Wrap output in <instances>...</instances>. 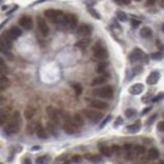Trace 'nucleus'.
<instances>
[{"mask_svg": "<svg viewBox=\"0 0 164 164\" xmlns=\"http://www.w3.org/2000/svg\"><path fill=\"white\" fill-rule=\"evenodd\" d=\"M20 128V119H19V114L14 112L11 116V119L9 120V123L5 125L4 128V133L8 134V135H13V134H16L19 131Z\"/></svg>", "mask_w": 164, "mask_h": 164, "instance_id": "nucleus-1", "label": "nucleus"}, {"mask_svg": "<svg viewBox=\"0 0 164 164\" xmlns=\"http://www.w3.org/2000/svg\"><path fill=\"white\" fill-rule=\"evenodd\" d=\"M44 15L47 16V19L50 20L52 23H56V24H60L62 23V19H63V13L61 10H56V9H48L44 11Z\"/></svg>", "mask_w": 164, "mask_h": 164, "instance_id": "nucleus-2", "label": "nucleus"}, {"mask_svg": "<svg viewBox=\"0 0 164 164\" xmlns=\"http://www.w3.org/2000/svg\"><path fill=\"white\" fill-rule=\"evenodd\" d=\"M11 45H13V40L10 38H8L5 34L0 37V52H3L4 54H8L10 58H11V54L9 50L11 49Z\"/></svg>", "mask_w": 164, "mask_h": 164, "instance_id": "nucleus-3", "label": "nucleus"}, {"mask_svg": "<svg viewBox=\"0 0 164 164\" xmlns=\"http://www.w3.org/2000/svg\"><path fill=\"white\" fill-rule=\"evenodd\" d=\"M94 95L99 96L101 99H112L114 96V90L111 86H104V87H100L97 90L94 91Z\"/></svg>", "mask_w": 164, "mask_h": 164, "instance_id": "nucleus-4", "label": "nucleus"}, {"mask_svg": "<svg viewBox=\"0 0 164 164\" xmlns=\"http://www.w3.org/2000/svg\"><path fill=\"white\" fill-rule=\"evenodd\" d=\"M61 24H63L68 29H75L76 25H77V16H76L75 14H65Z\"/></svg>", "mask_w": 164, "mask_h": 164, "instance_id": "nucleus-5", "label": "nucleus"}, {"mask_svg": "<svg viewBox=\"0 0 164 164\" xmlns=\"http://www.w3.org/2000/svg\"><path fill=\"white\" fill-rule=\"evenodd\" d=\"M63 130L67 133V134H75L77 131V126L73 124L72 119H70L68 116H63Z\"/></svg>", "mask_w": 164, "mask_h": 164, "instance_id": "nucleus-6", "label": "nucleus"}, {"mask_svg": "<svg viewBox=\"0 0 164 164\" xmlns=\"http://www.w3.org/2000/svg\"><path fill=\"white\" fill-rule=\"evenodd\" d=\"M45 111H47V115H48L49 120L52 121V123H54L56 125L61 123V114L58 112L57 109H54L53 106H48Z\"/></svg>", "mask_w": 164, "mask_h": 164, "instance_id": "nucleus-7", "label": "nucleus"}, {"mask_svg": "<svg viewBox=\"0 0 164 164\" xmlns=\"http://www.w3.org/2000/svg\"><path fill=\"white\" fill-rule=\"evenodd\" d=\"M94 56L97 58V60L104 61V60H106L107 58V50L102 44L99 43V44H96L94 47Z\"/></svg>", "mask_w": 164, "mask_h": 164, "instance_id": "nucleus-8", "label": "nucleus"}, {"mask_svg": "<svg viewBox=\"0 0 164 164\" xmlns=\"http://www.w3.org/2000/svg\"><path fill=\"white\" fill-rule=\"evenodd\" d=\"M82 114L85 115L86 117L90 121H92V123H97V121H100L101 119H102V114L99 112V111H95V110H83Z\"/></svg>", "mask_w": 164, "mask_h": 164, "instance_id": "nucleus-9", "label": "nucleus"}, {"mask_svg": "<svg viewBox=\"0 0 164 164\" xmlns=\"http://www.w3.org/2000/svg\"><path fill=\"white\" fill-rule=\"evenodd\" d=\"M37 25H38V29H39L40 34L43 37H47L49 34V27H48L47 22L42 16H38L37 18Z\"/></svg>", "mask_w": 164, "mask_h": 164, "instance_id": "nucleus-10", "label": "nucleus"}, {"mask_svg": "<svg viewBox=\"0 0 164 164\" xmlns=\"http://www.w3.org/2000/svg\"><path fill=\"white\" fill-rule=\"evenodd\" d=\"M92 33V27L90 24H80L78 28H77V34L80 37H83V38H87Z\"/></svg>", "mask_w": 164, "mask_h": 164, "instance_id": "nucleus-11", "label": "nucleus"}, {"mask_svg": "<svg viewBox=\"0 0 164 164\" xmlns=\"http://www.w3.org/2000/svg\"><path fill=\"white\" fill-rule=\"evenodd\" d=\"M144 57H145L144 52H143L141 49H139V48H135L131 53H130L129 60H130V62H131V63H134V62H139L140 60H143Z\"/></svg>", "mask_w": 164, "mask_h": 164, "instance_id": "nucleus-12", "label": "nucleus"}, {"mask_svg": "<svg viewBox=\"0 0 164 164\" xmlns=\"http://www.w3.org/2000/svg\"><path fill=\"white\" fill-rule=\"evenodd\" d=\"M19 25L24 29H27V31H31V29L33 28V20L31 16H22V18L19 19Z\"/></svg>", "mask_w": 164, "mask_h": 164, "instance_id": "nucleus-13", "label": "nucleus"}, {"mask_svg": "<svg viewBox=\"0 0 164 164\" xmlns=\"http://www.w3.org/2000/svg\"><path fill=\"white\" fill-rule=\"evenodd\" d=\"M5 35L8 38H10L11 40H14V39H18V38L22 35V31H20L19 28H16V27H13L5 33Z\"/></svg>", "mask_w": 164, "mask_h": 164, "instance_id": "nucleus-14", "label": "nucleus"}, {"mask_svg": "<svg viewBox=\"0 0 164 164\" xmlns=\"http://www.w3.org/2000/svg\"><path fill=\"white\" fill-rule=\"evenodd\" d=\"M90 106L96 109V110H105L107 107V104L102 100H91L90 101Z\"/></svg>", "mask_w": 164, "mask_h": 164, "instance_id": "nucleus-15", "label": "nucleus"}, {"mask_svg": "<svg viewBox=\"0 0 164 164\" xmlns=\"http://www.w3.org/2000/svg\"><path fill=\"white\" fill-rule=\"evenodd\" d=\"M159 77H160V73H159L158 71H153V72L148 76L146 82H148V85H155V83L159 81Z\"/></svg>", "mask_w": 164, "mask_h": 164, "instance_id": "nucleus-16", "label": "nucleus"}, {"mask_svg": "<svg viewBox=\"0 0 164 164\" xmlns=\"http://www.w3.org/2000/svg\"><path fill=\"white\" fill-rule=\"evenodd\" d=\"M143 91H144V85L143 83H135V85L130 86L129 88V92L131 95H140Z\"/></svg>", "mask_w": 164, "mask_h": 164, "instance_id": "nucleus-17", "label": "nucleus"}, {"mask_svg": "<svg viewBox=\"0 0 164 164\" xmlns=\"http://www.w3.org/2000/svg\"><path fill=\"white\" fill-rule=\"evenodd\" d=\"M35 133H37V136L40 138V139H47V138H48L47 130H45L40 124H38V125L35 126Z\"/></svg>", "mask_w": 164, "mask_h": 164, "instance_id": "nucleus-18", "label": "nucleus"}, {"mask_svg": "<svg viewBox=\"0 0 164 164\" xmlns=\"http://www.w3.org/2000/svg\"><path fill=\"white\" fill-rule=\"evenodd\" d=\"M107 81V76H105V75H102V76H97L95 80H92V82H91V85L92 86H101V85H104L105 82Z\"/></svg>", "mask_w": 164, "mask_h": 164, "instance_id": "nucleus-19", "label": "nucleus"}, {"mask_svg": "<svg viewBox=\"0 0 164 164\" xmlns=\"http://www.w3.org/2000/svg\"><path fill=\"white\" fill-rule=\"evenodd\" d=\"M34 114H35V107L34 106H27V109H25V111H24V117L27 120H31L33 116H34Z\"/></svg>", "mask_w": 164, "mask_h": 164, "instance_id": "nucleus-20", "label": "nucleus"}, {"mask_svg": "<svg viewBox=\"0 0 164 164\" xmlns=\"http://www.w3.org/2000/svg\"><path fill=\"white\" fill-rule=\"evenodd\" d=\"M140 128H141V123H140V121H136L135 124H133V125H129L128 128H126V131H128V133H131V134H134V133H138L139 130H140Z\"/></svg>", "mask_w": 164, "mask_h": 164, "instance_id": "nucleus-21", "label": "nucleus"}, {"mask_svg": "<svg viewBox=\"0 0 164 164\" xmlns=\"http://www.w3.org/2000/svg\"><path fill=\"white\" fill-rule=\"evenodd\" d=\"M47 133H49L50 135L53 136H57L58 133H57V126L54 123H52V121H49V123H47Z\"/></svg>", "mask_w": 164, "mask_h": 164, "instance_id": "nucleus-22", "label": "nucleus"}, {"mask_svg": "<svg viewBox=\"0 0 164 164\" xmlns=\"http://www.w3.org/2000/svg\"><path fill=\"white\" fill-rule=\"evenodd\" d=\"M123 149H124V154H125L126 158L128 159H134V157H133V145L125 144L123 146Z\"/></svg>", "mask_w": 164, "mask_h": 164, "instance_id": "nucleus-23", "label": "nucleus"}, {"mask_svg": "<svg viewBox=\"0 0 164 164\" xmlns=\"http://www.w3.org/2000/svg\"><path fill=\"white\" fill-rule=\"evenodd\" d=\"M88 44H90V39H88V38H83V39L76 42L75 45H76L77 48H80V49H86Z\"/></svg>", "mask_w": 164, "mask_h": 164, "instance_id": "nucleus-24", "label": "nucleus"}, {"mask_svg": "<svg viewBox=\"0 0 164 164\" xmlns=\"http://www.w3.org/2000/svg\"><path fill=\"white\" fill-rule=\"evenodd\" d=\"M140 35L143 38H145V39H149V38H151V35H153V32H151L150 28L144 27V28H141V31H140Z\"/></svg>", "mask_w": 164, "mask_h": 164, "instance_id": "nucleus-25", "label": "nucleus"}, {"mask_svg": "<svg viewBox=\"0 0 164 164\" xmlns=\"http://www.w3.org/2000/svg\"><path fill=\"white\" fill-rule=\"evenodd\" d=\"M72 121H73V124L77 126V128H78V126H82L83 125V119H82V116L80 115V114H75Z\"/></svg>", "mask_w": 164, "mask_h": 164, "instance_id": "nucleus-26", "label": "nucleus"}, {"mask_svg": "<svg viewBox=\"0 0 164 164\" xmlns=\"http://www.w3.org/2000/svg\"><path fill=\"white\" fill-rule=\"evenodd\" d=\"M148 158L151 159V160H154V159H158L159 158V151H158V149L151 148L150 150H148Z\"/></svg>", "mask_w": 164, "mask_h": 164, "instance_id": "nucleus-27", "label": "nucleus"}, {"mask_svg": "<svg viewBox=\"0 0 164 164\" xmlns=\"http://www.w3.org/2000/svg\"><path fill=\"white\" fill-rule=\"evenodd\" d=\"M100 151H101V154L102 155H105V157H111V149L109 148V146H106V145H101L100 146Z\"/></svg>", "mask_w": 164, "mask_h": 164, "instance_id": "nucleus-28", "label": "nucleus"}, {"mask_svg": "<svg viewBox=\"0 0 164 164\" xmlns=\"http://www.w3.org/2000/svg\"><path fill=\"white\" fill-rule=\"evenodd\" d=\"M50 162V157L49 155H42L37 159V164H48Z\"/></svg>", "mask_w": 164, "mask_h": 164, "instance_id": "nucleus-29", "label": "nucleus"}, {"mask_svg": "<svg viewBox=\"0 0 164 164\" xmlns=\"http://www.w3.org/2000/svg\"><path fill=\"white\" fill-rule=\"evenodd\" d=\"M106 70H107V65L105 62L99 63L97 67H96V72H97V73H104Z\"/></svg>", "mask_w": 164, "mask_h": 164, "instance_id": "nucleus-30", "label": "nucleus"}, {"mask_svg": "<svg viewBox=\"0 0 164 164\" xmlns=\"http://www.w3.org/2000/svg\"><path fill=\"white\" fill-rule=\"evenodd\" d=\"M9 85H10L9 78H6L5 76H3V77L0 78V88H6Z\"/></svg>", "mask_w": 164, "mask_h": 164, "instance_id": "nucleus-31", "label": "nucleus"}, {"mask_svg": "<svg viewBox=\"0 0 164 164\" xmlns=\"http://www.w3.org/2000/svg\"><path fill=\"white\" fill-rule=\"evenodd\" d=\"M8 72V67L5 65V62H4V60L1 57H0V73H6Z\"/></svg>", "mask_w": 164, "mask_h": 164, "instance_id": "nucleus-32", "label": "nucleus"}, {"mask_svg": "<svg viewBox=\"0 0 164 164\" xmlns=\"http://www.w3.org/2000/svg\"><path fill=\"white\" fill-rule=\"evenodd\" d=\"M87 10H88V13H90V14H91L92 16H94L95 19H101V15H100V13H99L97 10H95L94 8H88Z\"/></svg>", "mask_w": 164, "mask_h": 164, "instance_id": "nucleus-33", "label": "nucleus"}, {"mask_svg": "<svg viewBox=\"0 0 164 164\" xmlns=\"http://www.w3.org/2000/svg\"><path fill=\"white\" fill-rule=\"evenodd\" d=\"M86 158L90 159V160L94 162V163H100L101 162V157H99V155H91V154H88V155H86Z\"/></svg>", "mask_w": 164, "mask_h": 164, "instance_id": "nucleus-34", "label": "nucleus"}, {"mask_svg": "<svg viewBox=\"0 0 164 164\" xmlns=\"http://www.w3.org/2000/svg\"><path fill=\"white\" fill-rule=\"evenodd\" d=\"M116 15H117V19H119L120 22H126V20H128V16H126L124 11H117Z\"/></svg>", "mask_w": 164, "mask_h": 164, "instance_id": "nucleus-35", "label": "nucleus"}, {"mask_svg": "<svg viewBox=\"0 0 164 164\" xmlns=\"http://www.w3.org/2000/svg\"><path fill=\"white\" fill-rule=\"evenodd\" d=\"M72 87H73L75 92H76L77 95H81V94H82V86L80 85V83H72Z\"/></svg>", "mask_w": 164, "mask_h": 164, "instance_id": "nucleus-36", "label": "nucleus"}, {"mask_svg": "<svg viewBox=\"0 0 164 164\" xmlns=\"http://www.w3.org/2000/svg\"><path fill=\"white\" fill-rule=\"evenodd\" d=\"M135 115H136V111L134 110V109H128V110L125 111V116H128V117H133Z\"/></svg>", "mask_w": 164, "mask_h": 164, "instance_id": "nucleus-37", "label": "nucleus"}, {"mask_svg": "<svg viewBox=\"0 0 164 164\" xmlns=\"http://www.w3.org/2000/svg\"><path fill=\"white\" fill-rule=\"evenodd\" d=\"M6 120H8V116L5 115V114H3V112L0 114V126L5 124V123H6Z\"/></svg>", "mask_w": 164, "mask_h": 164, "instance_id": "nucleus-38", "label": "nucleus"}, {"mask_svg": "<svg viewBox=\"0 0 164 164\" xmlns=\"http://www.w3.org/2000/svg\"><path fill=\"white\" fill-rule=\"evenodd\" d=\"M162 57H163V54H162V52H158V53H153L151 54V58L153 60H162Z\"/></svg>", "mask_w": 164, "mask_h": 164, "instance_id": "nucleus-39", "label": "nucleus"}, {"mask_svg": "<svg viewBox=\"0 0 164 164\" xmlns=\"http://www.w3.org/2000/svg\"><path fill=\"white\" fill-rule=\"evenodd\" d=\"M112 151L111 153H115V154H120V146L119 145H112V148H110Z\"/></svg>", "mask_w": 164, "mask_h": 164, "instance_id": "nucleus-40", "label": "nucleus"}, {"mask_svg": "<svg viewBox=\"0 0 164 164\" xmlns=\"http://www.w3.org/2000/svg\"><path fill=\"white\" fill-rule=\"evenodd\" d=\"M115 1L117 4H120V5H129L131 0H115Z\"/></svg>", "mask_w": 164, "mask_h": 164, "instance_id": "nucleus-41", "label": "nucleus"}, {"mask_svg": "<svg viewBox=\"0 0 164 164\" xmlns=\"http://www.w3.org/2000/svg\"><path fill=\"white\" fill-rule=\"evenodd\" d=\"M110 120H111V116H110V115H109L107 117H105V120L102 121V123H101V125H100V128H104V126L106 125V124H107V123H109V121H110Z\"/></svg>", "mask_w": 164, "mask_h": 164, "instance_id": "nucleus-42", "label": "nucleus"}, {"mask_svg": "<svg viewBox=\"0 0 164 164\" xmlns=\"http://www.w3.org/2000/svg\"><path fill=\"white\" fill-rule=\"evenodd\" d=\"M140 25V20H136V19H133L131 20V27L133 28H138Z\"/></svg>", "mask_w": 164, "mask_h": 164, "instance_id": "nucleus-43", "label": "nucleus"}, {"mask_svg": "<svg viewBox=\"0 0 164 164\" xmlns=\"http://www.w3.org/2000/svg\"><path fill=\"white\" fill-rule=\"evenodd\" d=\"M72 162L73 163H81L82 162V158L80 157V155H75V157L72 158Z\"/></svg>", "mask_w": 164, "mask_h": 164, "instance_id": "nucleus-44", "label": "nucleus"}, {"mask_svg": "<svg viewBox=\"0 0 164 164\" xmlns=\"http://www.w3.org/2000/svg\"><path fill=\"white\" fill-rule=\"evenodd\" d=\"M121 123H123V119H121V117H117L116 121L114 123V126H115V128H117L119 125H121Z\"/></svg>", "mask_w": 164, "mask_h": 164, "instance_id": "nucleus-45", "label": "nucleus"}, {"mask_svg": "<svg viewBox=\"0 0 164 164\" xmlns=\"http://www.w3.org/2000/svg\"><path fill=\"white\" fill-rule=\"evenodd\" d=\"M158 130L160 133H163V130H164V123H163V121H159V123H158Z\"/></svg>", "mask_w": 164, "mask_h": 164, "instance_id": "nucleus-46", "label": "nucleus"}, {"mask_svg": "<svg viewBox=\"0 0 164 164\" xmlns=\"http://www.w3.org/2000/svg\"><path fill=\"white\" fill-rule=\"evenodd\" d=\"M155 117H157V115H153V116H151L150 119H149V121H148V123H146V125H150V124H151V123H153V121L155 120Z\"/></svg>", "mask_w": 164, "mask_h": 164, "instance_id": "nucleus-47", "label": "nucleus"}, {"mask_svg": "<svg viewBox=\"0 0 164 164\" xmlns=\"http://www.w3.org/2000/svg\"><path fill=\"white\" fill-rule=\"evenodd\" d=\"M162 97H163V94H159V95L157 96V97H154V99H153V101H154V102H157V101H159Z\"/></svg>", "mask_w": 164, "mask_h": 164, "instance_id": "nucleus-48", "label": "nucleus"}, {"mask_svg": "<svg viewBox=\"0 0 164 164\" xmlns=\"http://www.w3.org/2000/svg\"><path fill=\"white\" fill-rule=\"evenodd\" d=\"M154 3H155V0H146V5H148V6L154 5Z\"/></svg>", "mask_w": 164, "mask_h": 164, "instance_id": "nucleus-49", "label": "nucleus"}, {"mask_svg": "<svg viewBox=\"0 0 164 164\" xmlns=\"http://www.w3.org/2000/svg\"><path fill=\"white\" fill-rule=\"evenodd\" d=\"M23 164H32V162H31V159H29V158H25L24 160H23Z\"/></svg>", "mask_w": 164, "mask_h": 164, "instance_id": "nucleus-50", "label": "nucleus"}, {"mask_svg": "<svg viewBox=\"0 0 164 164\" xmlns=\"http://www.w3.org/2000/svg\"><path fill=\"white\" fill-rule=\"evenodd\" d=\"M151 110V107H146V109H144V111H143V114H146V112H149Z\"/></svg>", "mask_w": 164, "mask_h": 164, "instance_id": "nucleus-51", "label": "nucleus"}, {"mask_svg": "<svg viewBox=\"0 0 164 164\" xmlns=\"http://www.w3.org/2000/svg\"><path fill=\"white\" fill-rule=\"evenodd\" d=\"M157 45H159V49L162 50V43H160V42H159V40H157Z\"/></svg>", "mask_w": 164, "mask_h": 164, "instance_id": "nucleus-52", "label": "nucleus"}, {"mask_svg": "<svg viewBox=\"0 0 164 164\" xmlns=\"http://www.w3.org/2000/svg\"><path fill=\"white\" fill-rule=\"evenodd\" d=\"M3 100H4V99L1 97V96H0V102H1V101H3Z\"/></svg>", "mask_w": 164, "mask_h": 164, "instance_id": "nucleus-53", "label": "nucleus"}, {"mask_svg": "<svg viewBox=\"0 0 164 164\" xmlns=\"http://www.w3.org/2000/svg\"><path fill=\"white\" fill-rule=\"evenodd\" d=\"M3 76H4V75H3V73H0V78H1V77H3Z\"/></svg>", "mask_w": 164, "mask_h": 164, "instance_id": "nucleus-54", "label": "nucleus"}, {"mask_svg": "<svg viewBox=\"0 0 164 164\" xmlns=\"http://www.w3.org/2000/svg\"><path fill=\"white\" fill-rule=\"evenodd\" d=\"M65 164H70V163H68V162H66V163H65Z\"/></svg>", "mask_w": 164, "mask_h": 164, "instance_id": "nucleus-55", "label": "nucleus"}, {"mask_svg": "<svg viewBox=\"0 0 164 164\" xmlns=\"http://www.w3.org/2000/svg\"><path fill=\"white\" fill-rule=\"evenodd\" d=\"M136 1H141V0H136Z\"/></svg>", "mask_w": 164, "mask_h": 164, "instance_id": "nucleus-56", "label": "nucleus"}, {"mask_svg": "<svg viewBox=\"0 0 164 164\" xmlns=\"http://www.w3.org/2000/svg\"><path fill=\"white\" fill-rule=\"evenodd\" d=\"M1 1H4V0H0V3H1Z\"/></svg>", "mask_w": 164, "mask_h": 164, "instance_id": "nucleus-57", "label": "nucleus"}, {"mask_svg": "<svg viewBox=\"0 0 164 164\" xmlns=\"http://www.w3.org/2000/svg\"><path fill=\"white\" fill-rule=\"evenodd\" d=\"M159 164H163V162H160V163H159Z\"/></svg>", "mask_w": 164, "mask_h": 164, "instance_id": "nucleus-58", "label": "nucleus"}]
</instances>
